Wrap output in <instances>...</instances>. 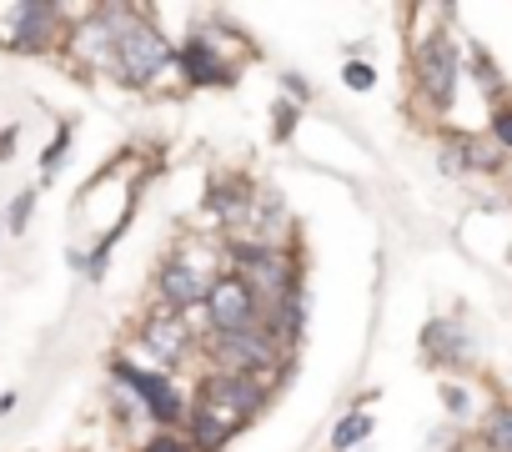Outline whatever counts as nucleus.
<instances>
[{
  "label": "nucleus",
  "mask_w": 512,
  "mask_h": 452,
  "mask_svg": "<svg viewBox=\"0 0 512 452\" xmlns=\"http://www.w3.org/2000/svg\"><path fill=\"white\" fill-rule=\"evenodd\" d=\"M211 352H216L221 372H236V377H251L277 362V342L267 332H226V337H216Z\"/></svg>",
  "instance_id": "39448f33"
},
{
  "label": "nucleus",
  "mask_w": 512,
  "mask_h": 452,
  "mask_svg": "<svg viewBox=\"0 0 512 452\" xmlns=\"http://www.w3.org/2000/svg\"><path fill=\"white\" fill-rule=\"evenodd\" d=\"M292 126H297V111L292 106H277V136H292Z\"/></svg>",
  "instance_id": "dca6fc26"
},
{
  "label": "nucleus",
  "mask_w": 512,
  "mask_h": 452,
  "mask_svg": "<svg viewBox=\"0 0 512 452\" xmlns=\"http://www.w3.org/2000/svg\"><path fill=\"white\" fill-rule=\"evenodd\" d=\"M0 16H6V21H16V31L6 36L16 51H46L51 46V26H56V6H6V11H0Z\"/></svg>",
  "instance_id": "6e6552de"
},
{
  "label": "nucleus",
  "mask_w": 512,
  "mask_h": 452,
  "mask_svg": "<svg viewBox=\"0 0 512 452\" xmlns=\"http://www.w3.org/2000/svg\"><path fill=\"white\" fill-rule=\"evenodd\" d=\"M367 432H372V422H367L362 412H352V417H347V422H342V427L332 432V447H337V452H347V447H357V442H362Z\"/></svg>",
  "instance_id": "f8f14e48"
},
{
  "label": "nucleus",
  "mask_w": 512,
  "mask_h": 452,
  "mask_svg": "<svg viewBox=\"0 0 512 452\" xmlns=\"http://www.w3.org/2000/svg\"><path fill=\"white\" fill-rule=\"evenodd\" d=\"M206 317L216 327V337L226 332H256V317H262V302L241 277H216L206 292Z\"/></svg>",
  "instance_id": "7ed1b4c3"
},
{
  "label": "nucleus",
  "mask_w": 512,
  "mask_h": 452,
  "mask_svg": "<svg viewBox=\"0 0 512 452\" xmlns=\"http://www.w3.org/2000/svg\"><path fill=\"white\" fill-rule=\"evenodd\" d=\"M347 86H352V91H367V86H372V66H357V61H352V66H347Z\"/></svg>",
  "instance_id": "4468645a"
},
{
  "label": "nucleus",
  "mask_w": 512,
  "mask_h": 452,
  "mask_svg": "<svg viewBox=\"0 0 512 452\" xmlns=\"http://www.w3.org/2000/svg\"><path fill=\"white\" fill-rule=\"evenodd\" d=\"M417 76H422V91L432 106H452V91H457V51L447 36H432L417 56Z\"/></svg>",
  "instance_id": "0eeeda50"
},
{
  "label": "nucleus",
  "mask_w": 512,
  "mask_h": 452,
  "mask_svg": "<svg viewBox=\"0 0 512 452\" xmlns=\"http://www.w3.org/2000/svg\"><path fill=\"white\" fill-rule=\"evenodd\" d=\"M487 437H492V447H497V452H512V407H502V412L492 417Z\"/></svg>",
  "instance_id": "ddd939ff"
},
{
  "label": "nucleus",
  "mask_w": 512,
  "mask_h": 452,
  "mask_svg": "<svg viewBox=\"0 0 512 452\" xmlns=\"http://www.w3.org/2000/svg\"><path fill=\"white\" fill-rule=\"evenodd\" d=\"M26 216H31V196H21L16 211H11V226H16V232H26Z\"/></svg>",
  "instance_id": "f3484780"
},
{
  "label": "nucleus",
  "mask_w": 512,
  "mask_h": 452,
  "mask_svg": "<svg viewBox=\"0 0 512 452\" xmlns=\"http://www.w3.org/2000/svg\"><path fill=\"white\" fill-rule=\"evenodd\" d=\"M116 372H121V382H131V387L141 392V402H146L151 417H161V422H176V417H181V397H176L171 382H161V377H151V372H136V367H116Z\"/></svg>",
  "instance_id": "1a4fd4ad"
},
{
  "label": "nucleus",
  "mask_w": 512,
  "mask_h": 452,
  "mask_svg": "<svg viewBox=\"0 0 512 452\" xmlns=\"http://www.w3.org/2000/svg\"><path fill=\"white\" fill-rule=\"evenodd\" d=\"M256 407H262V387H256L251 377L221 372V377H211L206 392H201V407H196V437L221 442V437H231Z\"/></svg>",
  "instance_id": "f257e3e1"
},
{
  "label": "nucleus",
  "mask_w": 512,
  "mask_h": 452,
  "mask_svg": "<svg viewBox=\"0 0 512 452\" xmlns=\"http://www.w3.org/2000/svg\"><path fill=\"white\" fill-rule=\"evenodd\" d=\"M211 282H216V277H211L206 257H196L191 247H186V252H176V257H166V262H161V272H156V287H161V297H166L171 307L206 302Z\"/></svg>",
  "instance_id": "20e7f679"
},
{
  "label": "nucleus",
  "mask_w": 512,
  "mask_h": 452,
  "mask_svg": "<svg viewBox=\"0 0 512 452\" xmlns=\"http://www.w3.org/2000/svg\"><path fill=\"white\" fill-rule=\"evenodd\" d=\"M166 61H171L166 36H161L151 21L126 16L121 31H116V66H111V71H116L121 81H131V86H151V81L166 71Z\"/></svg>",
  "instance_id": "f03ea898"
},
{
  "label": "nucleus",
  "mask_w": 512,
  "mask_h": 452,
  "mask_svg": "<svg viewBox=\"0 0 512 452\" xmlns=\"http://www.w3.org/2000/svg\"><path fill=\"white\" fill-rule=\"evenodd\" d=\"M186 71H191V81H211V86L231 81V71L211 56V46H206L201 36H191V46H186Z\"/></svg>",
  "instance_id": "9b49d317"
},
{
  "label": "nucleus",
  "mask_w": 512,
  "mask_h": 452,
  "mask_svg": "<svg viewBox=\"0 0 512 452\" xmlns=\"http://www.w3.org/2000/svg\"><path fill=\"white\" fill-rule=\"evenodd\" d=\"M141 342H146V347H151L161 362H176V357L186 352L191 332H186V322H181V317H171V312L161 317V312H156V317H146V327H141Z\"/></svg>",
  "instance_id": "9d476101"
},
{
  "label": "nucleus",
  "mask_w": 512,
  "mask_h": 452,
  "mask_svg": "<svg viewBox=\"0 0 512 452\" xmlns=\"http://www.w3.org/2000/svg\"><path fill=\"white\" fill-rule=\"evenodd\" d=\"M146 452H186V447H181V442H176V437H161V442H151V447H146Z\"/></svg>",
  "instance_id": "a211bd4d"
},
{
  "label": "nucleus",
  "mask_w": 512,
  "mask_h": 452,
  "mask_svg": "<svg viewBox=\"0 0 512 452\" xmlns=\"http://www.w3.org/2000/svg\"><path fill=\"white\" fill-rule=\"evenodd\" d=\"M121 21H126V11H116V6L96 11L76 31V61L81 66H96V71H111L116 66V31H121Z\"/></svg>",
  "instance_id": "423d86ee"
},
{
  "label": "nucleus",
  "mask_w": 512,
  "mask_h": 452,
  "mask_svg": "<svg viewBox=\"0 0 512 452\" xmlns=\"http://www.w3.org/2000/svg\"><path fill=\"white\" fill-rule=\"evenodd\" d=\"M492 136H497L502 146H512V111H497V116H492Z\"/></svg>",
  "instance_id": "2eb2a0df"
}]
</instances>
